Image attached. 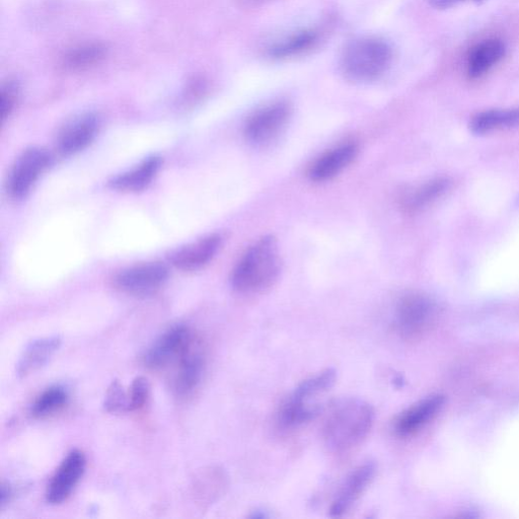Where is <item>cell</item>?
I'll return each mask as SVG.
<instances>
[{
  "instance_id": "cell-16",
  "label": "cell",
  "mask_w": 519,
  "mask_h": 519,
  "mask_svg": "<svg viewBox=\"0 0 519 519\" xmlns=\"http://www.w3.org/2000/svg\"><path fill=\"white\" fill-rule=\"evenodd\" d=\"M221 245L218 235H210L176 251L171 261L183 271H197L206 266L216 255Z\"/></svg>"
},
{
  "instance_id": "cell-23",
  "label": "cell",
  "mask_w": 519,
  "mask_h": 519,
  "mask_svg": "<svg viewBox=\"0 0 519 519\" xmlns=\"http://www.w3.org/2000/svg\"><path fill=\"white\" fill-rule=\"evenodd\" d=\"M318 40V32L314 30L303 31L274 46L271 49V55L279 59L300 55L311 50L318 43Z\"/></svg>"
},
{
  "instance_id": "cell-8",
  "label": "cell",
  "mask_w": 519,
  "mask_h": 519,
  "mask_svg": "<svg viewBox=\"0 0 519 519\" xmlns=\"http://www.w3.org/2000/svg\"><path fill=\"white\" fill-rule=\"evenodd\" d=\"M51 164L50 155L42 148H30L13 166L8 180V192L14 199L27 196L40 176Z\"/></svg>"
},
{
  "instance_id": "cell-1",
  "label": "cell",
  "mask_w": 519,
  "mask_h": 519,
  "mask_svg": "<svg viewBox=\"0 0 519 519\" xmlns=\"http://www.w3.org/2000/svg\"><path fill=\"white\" fill-rule=\"evenodd\" d=\"M376 412L372 405L360 399H346L330 410L323 427L327 449L344 455L359 446L372 430Z\"/></svg>"
},
{
  "instance_id": "cell-17",
  "label": "cell",
  "mask_w": 519,
  "mask_h": 519,
  "mask_svg": "<svg viewBox=\"0 0 519 519\" xmlns=\"http://www.w3.org/2000/svg\"><path fill=\"white\" fill-rule=\"evenodd\" d=\"M59 336L45 337L30 343L24 350L17 365V375L20 379H26L38 372L61 346Z\"/></svg>"
},
{
  "instance_id": "cell-10",
  "label": "cell",
  "mask_w": 519,
  "mask_h": 519,
  "mask_svg": "<svg viewBox=\"0 0 519 519\" xmlns=\"http://www.w3.org/2000/svg\"><path fill=\"white\" fill-rule=\"evenodd\" d=\"M86 468L85 454L79 450L70 452L62 461L48 485L47 502L51 505H59L66 501L83 478Z\"/></svg>"
},
{
  "instance_id": "cell-13",
  "label": "cell",
  "mask_w": 519,
  "mask_h": 519,
  "mask_svg": "<svg viewBox=\"0 0 519 519\" xmlns=\"http://www.w3.org/2000/svg\"><path fill=\"white\" fill-rule=\"evenodd\" d=\"M99 120L93 114H85L70 120L60 131L57 139L58 151L62 156L78 154L94 140Z\"/></svg>"
},
{
  "instance_id": "cell-22",
  "label": "cell",
  "mask_w": 519,
  "mask_h": 519,
  "mask_svg": "<svg viewBox=\"0 0 519 519\" xmlns=\"http://www.w3.org/2000/svg\"><path fill=\"white\" fill-rule=\"evenodd\" d=\"M448 186L449 182L446 179L429 181L408 192L403 198V207L409 212L418 211L440 197Z\"/></svg>"
},
{
  "instance_id": "cell-5",
  "label": "cell",
  "mask_w": 519,
  "mask_h": 519,
  "mask_svg": "<svg viewBox=\"0 0 519 519\" xmlns=\"http://www.w3.org/2000/svg\"><path fill=\"white\" fill-rule=\"evenodd\" d=\"M436 315V304L429 296L419 292L406 293L395 307V331L405 340L416 339L430 329Z\"/></svg>"
},
{
  "instance_id": "cell-28",
  "label": "cell",
  "mask_w": 519,
  "mask_h": 519,
  "mask_svg": "<svg viewBox=\"0 0 519 519\" xmlns=\"http://www.w3.org/2000/svg\"><path fill=\"white\" fill-rule=\"evenodd\" d=\"M464 2L482 3L484 0H430L431 6L440 10L449 9Z\"/></svg>"
},
{
  "instance_id": "cell-20",
  "label": "cell",
  "mask_w": 519,
  "mask_h": 519,
  "mask_svg": "<svg viewBox=\"0 0 519 519\" xmlns=\"http://www.w3.org/2000/svg\"><path fill=\"white\" fill-rule=\"evenodd\" d=\"M158 157L145 160L135 169L124 173L111 181V187L121 192H137L150 184L161 168Z\"/></svg>"
},
{
  "instance_id": "cell-19",
  "label": "cell",
  "mask_w": 519,
  "mask_h": 519,
  "mask_svg": "<svg viewBox=\"0 0 519 519\" xmlns=\"http://www.w3.org/2000/svg\"><path fill=\"white\" fill-rule=\"evenodd\" d=\"M227 487L226 473L219 468H208L195 478L193 496L199 504L210 505L225 493Z\"/></svg>"
},
{
  "instance_id": "cell-2",
  "label": "cell",
  "mask_w": 519,
  "mask_h": 519,
  "mask_svg": "<svg viewBox=\"0 0 519 519\" xmlns=\"http://www.w3.org/2000/svg\"><path fill=\"white\" fill-rule=\"evenodd\" d=\"M281 260L276 241L265 237L241 258L232 275L233 287L241 293H261L279 278Z\"/></svg>"
},
{
  "instance_id": "cell-25",
  "label": "cell",
  "mask_w": 519,
  "mask_h": 519,
  "mask_svg": "<svg viewBox=\"0 0 519 519\" xmlns=\"http://www.w3.org/2000/svg\"><path fill=\"white\" fill-rule=\"evenodd\" d=\"M105 410L111 414H123L130 412L129 395L124 391L119 381L115 380L109 386L105 402Z\"/></svg>"
},
{
  "instance_id": "cell-11",
  "label": "cell",
  "mask_w": 519,
  "mask_h": 519,
  "mask_svg": "<svg viewBox=\"0 0 519 519\" xmlns=\"http://www.w3.org/2000/svg\"><path fill=\"white\" fill-rule=\"evenodd\" d=\"M172 388L181 398L192 395L199 387L205 372V353L199 339L174 365Z\"/></svg>"
},
{
  "instance_id": "cell-27",
  "label": "cell",
  "mask_w": 519,
  "mask_h": 519,
  "mask_svg": "<svg viewBox=\"0 0 519 519\" xmlns=\"http://www.w3.org/2000/svg\"><path fill=\"white\" fill-rule=\"evenodd\" d=\"M17 98V89L9 84L2 91V118L5 120L13 111Z\"/></svg>"
},
{
  "instance_id": "cell-4",
  "label": "cell",
  "mask_w": 519,
  "mask_h": 519,
  "mask_svg": "<svg viewBox=\"0 0 519 519\" xmlns=\"http://www.w3.org/2000/svg\"><path fill=\"white\" fill-rule=\"evenodd\" d=\"M336 380V370L327 368L296 387L280 409L279 421L282 426L298 427L313 420L322 409L320 397L334 387Z\"/></svg>"
},
{
  "instance_id": "cell-3",
  "label": "cell",
  "mask_w": 519,
  "mask_h": 519,
  "mask_svg": "<svg viewBox=\"0 0 519 519\" xmlns=\"http://www.w3.org/2000/svg\"><path fill=\"white\" fill-rule=\"evenodd\" d=\"M393 58L390 45L376 37H366L350 43L341 59L345 76L354 82L378 80L388 70Z\"/></svg>"
},
{
  "instance_id": "cell-24",
  "label": "cell",
  "mask_w": 519,
  "mask_h": 519,
  "mask_svg": "<svg viewBox=\"0 0 519 519\" xmlns=\"http://www.w3.org/2000/svg\"><path fill=\"white\" fill-rule=\"evenodd\" d=\"M68 402L66 390L53 386L45 390L34 402L31 414L35 418H45L59 412Z\"/></svg>"
},
{
  "instance_id": "cell-9",
  "label": "cell",
  "mask_w": 519,
  "mask_h": 519,
  "mask_svg": "<svg viewBox=\"0 0 519 519\" xmlns=\"http://www.w3.org/2000/svg\"><path fill=\"white\" fill-rule=\"evenodd\" d=\"M168 269L161 263H144L117 275L115 285L134 296H148L157 292L167 281Z\"/></svg>"
},
{
  "instance_id": "cell-29",
  "label": "cell",
  "mask_w": 519,
  "mask_h": 519,
  "mask_svg": "<svg viewBox=\"0 0 519 519\" xmlns=\"http://www.w3.org/2000/svg\"><path fill=\"white\" fill-rule=\"evenodd\" d=\"M13 492L9 483L3 482L2 489H0V509H4L11 501Z\"/></svg>"
},
{
  "instance_id": "cell-21",
  "label": "cell",
  "mask_w": 519,
  "mask_h": 519,
  "mask_svg": "<svg viewBox=\"0 0 519 519\" xmlns=\"http://www.w3.org/2000/svg\"><path fill=\"white\" fill-rule=\"evenodd\" d=\"M519 124V108L490 110L476 115L470 128L475 134H487L498 129L511 128Z\"/></svg>"
},
{
  "instance_id": "cell-26",
  "label": "cell",
  "mask_w": 519,
  "mask_h": 519,
  "mask_svg": "<svg viewBox=\"0 0 519 519\" xmlns=\"http://www.w3.org/2000/svg\"><path fill=\"white\" fill-rule=\"evenodd\" d=\"M130 411L141 410L151 395V386L143 377L136 378L129 391Z\"/></svg>"
},
{
  "instance_id": "cell-7",
  "label": "cell",
  "mask_w": 519,
  "mask_h": 519,
  "mask_svg": "<svg viewBox=\"0 0 519 519\" xmlns=\"http://www.w3.org/2000/svg\"><path fill=\"white\" fill-rule=\"evenodd\" d=\"M291 114V106L284 101L265 106L247 121L245 127L247 139L257 146L270 144L284 132Z\"/></svg>"
},
{
  "instance_id": "cell-14",
  "label": "cell",
  "mask_w": 519,
  "mask_h": 519,
  "mask_svg": "<svg viewBox=\"0 0 519 519\" xmlns=\"http://www.w3.org/2000/svg\"><path fill=\"white\" fill-rule=\"evenodd\" d=\"M443 403V397L435 395L411 406L396 418L393 427L395 434L401 438L417 434L435 418Z\"/></svg>"
},
{
  "instance_id": "cell-6",
  "label": "cell",
  "mask_w": 519,
  "mask_h": 519,
  "mask_svg": "<svg viewBox=\"0 0 519 519\" xmlns=\"http://www.w3.org/2000/svg\"><path fill=\"white\" fill-rule=\"evenodd\" d=\"M198 338L185 325H177L167 330L143 355L147 368L163 370L176 364L193 346Z\"/></svg>"
},
{
  "instance_id": "cell-18",
  "label": "cell",
  "mask_w": 519,
  "mask_h": 519,
  "mask_svg": "<svg viewBox=\"0 0 519 519\" xmlns=\"http://www.w3.org/2000/svg\"><path fill=\"white\" fill-rule=\"evenodd\" d=\"M505 44L498 39H490L476 45L468 57V74L471 79L484 76L504 57Z\"/></svg>"
},
{
  "instance_id": "cell-15",
  "label": "cell",
  "mask_w": 519,
  "mask_h": 519,
  "mask_svg": "<svg viewBox=\"0 0 519 519\" xmlns=\"http://www.w3.org/2000/svg\"><path fill=\"white\" fill-rule=\"evenodd\" d=\"M359 152L357 144L347 142L329 150L317 159L309 171V177L314 182H327L349 167Z\"/></svg>"
},
{
  "instance_id": "cell-12",
  "label": "cell",
  "mask_w": 519,
  "mask_h": 519,
  "mask_svg": "<svg viewBox=\"0 0 519 519\" xmlns=\"http://www.w3.org/2000/svg\"><path fill=\"white\" fill-rule=\"evenodd\" d=\"M376 473V465L370 462L354 469L337 493L330 508L331 515L341 517L347 513L373 482Z\"/></svg>"
}]
</instances>
